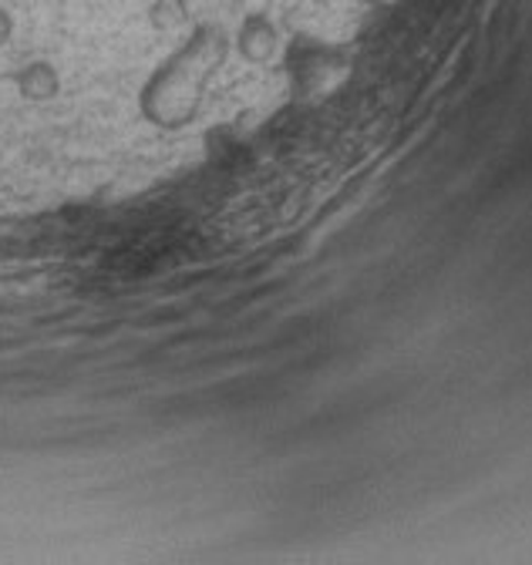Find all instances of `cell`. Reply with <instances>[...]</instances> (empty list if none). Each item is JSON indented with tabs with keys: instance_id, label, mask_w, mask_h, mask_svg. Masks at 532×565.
Here are the masks:
<instances>
[{
	"instance_id": "obj_1",
	"label": "cell",
	"mask_w": 532,
	"mask_h": 565,
	"mask_svg": "<svg viewBox=\"0 0 532 565\" xmlns=\"http://www.w3.org/2000/svg\"><path fill=\"white\" fill-rule=\"evenodd\" d=\"M220 57H223V44L213 34H199L172 61L162 64L156 82L149 85L152 105H159V102L166 105L162 118H175L179 105H192L199 98V92H203L206 78L220 64Z\"/></svg>"
}]
</instances>
